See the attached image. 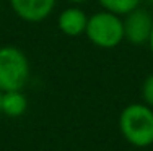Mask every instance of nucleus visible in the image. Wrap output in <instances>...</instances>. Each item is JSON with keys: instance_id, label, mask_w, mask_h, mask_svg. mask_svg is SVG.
Listing matches in <instances>:
<instances>
[{"instance_id": "obj_10", "label": "nucleus", "mask_w": 153, "mask_h": 151, "mask_svg": "<svg viewBox=\"0 0 153 151\" xmlns=\"http://www.w3.org/2000/svg\"><path fill=\"white\" fill-rule=\"evenodd\" d=\"M148 49H150L152 55H153V26H152V33H150V38H148V42H147Z\"/></svg>"}, {"instance_id": "obj_1", "label": "nucleus", "mask_w": 153, "mask_h": 151, "mask_svg": "<svg viewBox=\"0 0 153 151\" xmlns=\"http://www.w3.org/2000/svg\"><path fill=\"white\" fill-rule=\"evenodd\" d=\"M122 136L137 148L153 145V109L147 104H129L119 116Z\"/></svg>"}, {"instance_id": "obj_8", "label": "nucleus", "mask_w": 153, "mask_h": 151, "mask_svg": "<svg viewBox=\"0 0 153 151\" xmlns=\"http://www.w3.org/2000/svg\"><path fill=\"white\" fill-rule=\"evenodd\" d=\"M98 3L103 7V10L124 16L129 12L135 10L137 7H140L142 0H98Z\"/></svg>"}, {"instance_id": "obj_6", "label": "nucleus", "mask_w": 153, "mask_h": 151, "mask_svg": "<svg viewBox=\"0 0 153 151\" xmlns=\"http://www.w3.org/2000/svg\"><path fill=\"white\" fill-rule=\"evenodd\" d=\"M88 24V15L78 7H68L60 12L57 18V28L64 36L68 38H78L83 36Z\"/></svg>"}, {"instance_id": "obj_2", "label": "nucleus", "mask_w": 153, "mask_h": 151, "mask_svg": "<svg viewBox=\"0 0 153 151\" xmlns=\"http://www.w3.org/2000/svg\"><path fill=\"white\" fill-rule=\"evenodd\" d=\"M30 60L26 54L16 46L0 47V89L20 91L30 80Z\"/></svg>"}, {"instance_id": "obj_4", "label": "nucleus", "mask_w": 153, "mask_h": 151, "mask_svg": "<svg viewBox=\"0 0 153 151\" xmlns=\"http://www.w3.org/2000/svg\"><path fill=\"white\" fill-rule=\"evenodd\" d=\"M124 39L132 46H147L153 26V16L148 10L137 7L122 16Z\"/></svg>"}, {"instance_id": "obj_9", "label": "nucleus", "mask_w": 153, "mask_h": 151, "mask_svg": "<svg viewBox=\"0 0 153 151\" xmlns=\"http://www.w3.org/2000/svg\"><path fill=\"white\" fill-rule=\"evenodd\" d=\"M142 98L147 106L153 109V73H150L142 83Z\"/></svg>"}, {"instance_id": "obj_7", "label": "nucleus", "mask_w": 153, "mask_h": 151, "mask_svg": "<svg viewBox=\"0 0 153 151\" xmlns=\"http://www.w3.org/2000/svg\"><path fill=\"white\" fill-rule=\"evenodd\" d=\"M28 101L23 91H5L2 98V112L8 117H20L26 110Z\"/></svg>"}, {"instance_id": "obj_5", "label": "nucleus", "mask_w": 153, "mask_h": 151, "mask_svg": "<svg viewBox=\"0 0 153 151\" xmlns=\"http://www.w3.org/2000/svg\"><path fill=\"white\" fill-rule=\"evenodd\" d=\"M57 0H8L13 13L25 23H41L56 8Z\"/></svg>"}, {"instance_id": "obj_12", "label": "nucleus", "mask_w": 153, "mask_h": 151, "mask_svg": "<svg viewBox=\"0 0 153 151\" xmlns=\"http://www.w3.org/2000/svg\"><path fill=\"white\" fill-rule=\"evenodd\" d=\"M2 98H3V91L0 89V112H2Z\"/></svg>"}, {"instance_id": "obj_3", "label": "nucleus", "mask_w": 153, "mask_h": 151, "mask_svg": "<svg viewBox=\"0 0 153 151\" xmlns=\"http://www.w3.org/2000/svg\"><path fill=\"white\" fill-rule=\"evenodd\" d=\"M85 36L93 46L100 49H114L124 41V21L121 15L108 10L88 16Z\"/></svg>"}, {"instance_id": "obj_11", "label": "nucleus", "mask_w": 153, "mask_h": 151, "mask_svg": "<svg viewBox=\"0 0 153 151\" xmlns=\"http://www.w3.org/2000/svg\"><path fill=\"white\" fill-rule=\"evenodd\" d=\"M65 2H68V3H74V5H76V3H83V2H86V0H65Z\"/></svg>"}]
</instances>
